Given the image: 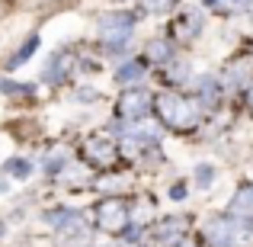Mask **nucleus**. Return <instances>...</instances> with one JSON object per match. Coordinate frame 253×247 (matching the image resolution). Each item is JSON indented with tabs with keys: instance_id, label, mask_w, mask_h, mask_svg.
<instances>
[{
	"instance_id": "obj_1",
	"label": "nucleus",
	"mask_w": 253,
	"mask_h": 247,
	"mask_svg": "<svg viewBox=\"0 0 253 247\" xmlns=\"http://www.w3.org/2000/svg\"><path fill=\"white\" fill-rule=\"evenodd\" d=\"M157 112H161V119L170 125V129H196L199 119H202V109H199V103H192V99L179 97V93H161V97L154 99Z\"/></svg>"
},
{
	"instance_id": "obj_2",
	"label": "nucleus",
	"mask_w": 253,
	"mask_h": 247,
	"mask_svg": "<svg viewBox=\"0 0 253 247\" xmlns=\"http://www.w3.org/2000/svg\"><path fill=\"white\" fill-rule=\"evenodd\" d=\"M205 238L211 247H237L244 241V225L234 215H218L205 225Z\"/></svg>"
},
{
	"instance_id": "obj_3",
	"label": "nucleus",
	"mask_w": 253,
	"mask_h": 247,
	"mask_svg": "<svg viewBox=\"0 0 253 247\" xmlns=\"http://www.w3.org/2000/svg\"><path fill=\"white\" fill-rule=\"evenodd\" d=\"M131 29H135V19L128 13H106V16H99V39L109 49H122L131 39Z\"/></svg>"
},
{
	"instance_id": "obj_4",
	"label": "nucleus",
	"mask_w": 253,
	"mask_h": 247,
	"mask_svg": "<svg viewBox=\"0 0 253 247\" xmlns=\"http://www.w3.org/2000/svg\"><path fill=\"white\" fill-rule=\"evenodd\" d=\"M96 222L103 231H122L125 225L131 222V212L128 205L122 202V199H106V202H99L96 209Z\"/></svg>"
},
{
	"instance_id": "obj_5",
	"label": "nucleus",
	"mask_w": 253,
	"mask_h": 247,
	"mask_svg": "<svg viewBox=\"0 0 253 247\" xmlns=\"http://www.w3.org/2000/svg\"><path fill=\"white\" fill-rule=\"evenodd\" d=\"M84 161L99 164V167H109L112 161H116V145H112L106 135H90L84 142Z\"/></svg>"
},
{
	"instance_id": "obj_6",
	"label": "nucleus",
	"mask_w": 253,
	"mask_h": 247,
	"mask_svg": "<svg viewBox=\"0 0 253 247\" xmlns=\"http://www.w3.org/2000/svg\"><path fill=\"white\" fill-rule=\"evenodd\" d=\"M151 106H154V99H151L148 90H128L122 99H119V112L128 116L131 122H135V119H144Z\"/></svg>"
},
{
	"instance_id": "obj_7",
	"label": "nucleus",
	"mask_w": 253,
	"mask_h": 247,
	"mask_svg": "<svg viewBox=\"0 0 253 247\" xmlns=\"http://www.w3.org/2000/svg\"><path fill=\"white\" fill-rule=\"evenodd\" d=\"M157 138H161L157 125L144 122V119H135V122L125 129V142H128L131 148H141V145H157Z\"/></svg>"
},
{
	"instance_id": "obj_8",
	"label": "nucleus",
	"mask_w": 253,
	"mask_h": 247,
	"mask_svg": "<svg viewBox=\"0 0 253 247\" xmlns=\"http://www.w3.org/2000/svg\"><path fill=\"white\" fill-rule=\"evenodd\" d=\"M228 215L241 218V222H253V186H241L237 190V196L228 205Z\"/></svg>"
},
{
	"instance_id": "obj_9",
	"label": "nucleus",
	"mask_w": 253,
	"mask_h": 247,
	"mask_svg": "<svg viewBox=\"0 0 253 247\" xmlns=\"http://www.w3.org/2000/svg\"><path fill=\"white\" fill-rule=\"evenodd\" d=\"M183 228H186V222L179 215H170V218H164V222H157L154 225V241H161V244H173L176 238H183Z\"/></svg>"
},
{
	"instance_id": "obj_10",
	"label": "nucleus",
	"mask_w": 253,
	"mask_h": 247,
	"mask_svg": "<svg viewBox=\"0 0 253 247\" xmlns=\"http://www.w3.org/2000/svg\"><path fill=\"white\" fill-rule=\"evenodd\" d=\"M173 32L183 36V39H196L199 32H202V13H199V10H186L183 16L173 23Z\"/></svg>"
},
{
	"instance_id": "obj_11",
	"label": "nucleus",
	"mask_w": 253,
	"mask_h": 247,
	"mask_svg": "<svg viewBox=\"0 0 253 247\" xmlns=\"http://www.w3.org/2000/svg\"><path fill=\"white\" fill-rule=\"evenodd\" d=\"M68 68H71V58H68V55H55V58L48 61V68H45V77L58 84V81H64Z\"/></svg>"
},
{
	"instance_id": "obj_12",
	"label": "nucleus",
	"mask_w": 253,
	"mask_h": 247,
	"mask_svg": "<svg viewBox=\"0 0 253 247\" xmlns=\"http://www.w3.org/2000/svg\"><path fill=\"white\" fill-rule=\"evenodd\" d=\"M141 74H144V64L128 61L119 68V84H135V81H141Z\"/></svg>"
},
{
	"instance_id": "obj_13",
	"label": "nucleus",
	"mask_w": 253,
	"mask_h": 247,
	"mask_svg": "<svg viewBox=\"0 0 253 247\" xmlns=\"http://www.w3.org/2000/svg\"><path fill=\"white\" fill-rule=\"evenodd\" d=\"M148 55L154 58V61H170V58H173V45L164 42V39H157V42L148 45Z\"/></svg>"
},
{
	"instance_id": "obj_14",
	"label": "nucleus",
	"mask_w": 253,
	"mask_h": 247,
	"mask_svg": "<svg viewBox=\"0 0 253 247\" xmlns=\"http://www.w3.org/2000/svg\"><path fill=\"white\" fill-rule=\"evenodd\" d=\"M218 93H221V90H218V84L211 81V77H209V81H199V97H202L205 106H215L218 103Z\"/></svg>"
},
{
	"instance_id": "obj_15",
	"label": "nucleus",
	"mask_w": 253,
	"mask_h": 247,
	"mask_svg": "<svg viewBox=\"0 0 253 247\" xmlns=\"http://www.w3.org/2000/svg\"><path fill=\"white\" fill-rule=\"evenodd\" d=\"M6 173H13V177H29V173H32V164L23 161V157H13V161L6 164Z\"/></svg>"
},
{
	"instance_id": "obj_16",
	"label": "nucleus",
	"mask_w": 253,
	"mask_h": 247,
	"mask_svg": "<svg viewBox=\"0 0 253 247\" xmlns=\"http://www.w3.org/2000/svg\"><path fill=\"white\" fill-rule=\"evenodd\" d=\"M36 45H39V36H32V39H29V42H26V45H23V49H19V51H16V58H13V61H10V68H16V64H23V61H26V58H29V55H32V51H36Z\"/></svg>"
},
{
	"instance_id": "obj_17",
	"label": "nucleus",
	"mask_w": 253,
	"mask_h": 247,
	"mask_svg": "<svg viewBox=\"0 0 253 247\" xmlns=\"http://www.w3.org/2000/svg\"><path fill=\"white\" fill-rule=\"evenodd\" d=\"M64 157H68V151H55V154H48V161H45V170H51V173H55V170H61V167H68V161H64Z\"/></svg>"
},
{
	"instance_id": "obj_18",
	"label": "nucleus",
	"mask_w": 253,
	"mask_h": 247,
	"mask_svg": "<svg viewBox=\"0 0 253 247\" xmlns=\"http://www.w3.org/2000/svg\"><path fill=\"white\" fill-rule=\"evenodd\" d=\"M138 3L144 6V10H154V13H164V10H170L176 0H138Z\"/></svg>"
},
{
	"instance_id": "obj_19",
	"label": "nucleus",
	"mask_w": 253,
	"mask_h": 247,
	"mask_svg": "<svg viewBox=\"0 0 253 247\" xmlns=\"http://www.w3.org/2000/svg\"><path fill=\"white\" fill-rule=\"evenodd\" d=\"M196 180L199 183H211V180H215V170H211V167H196Z\"/></svg>"
},
{
	"instance_id": "obj_20",
	"label": "nucleus",
	"mask_w": 253,
	"mask_h": 247,
	"mask_svg": "<svg viewBox=\"0 0 253 247\" xmlns=\"http://www.w3.org/2000/svg\"><path fill=\"white\" fill-rule=\"evenodd\" d=\"M186 196V190H183V183H176V190H173V199H183Z\"/></svg>"
},
{
	"instance_id": "obj_21",
	"label": "nucleus",
	"mask_w": 253,
	"mask_h": 247,
	"mask_svg": "<svg viewBox=\"0 0 253 247\" xmlns=\"http://www.w3.org/2000/svg\"><path fill=\"white\" fill-rule=\"evenodd\" d=\"M250 106H253V84H250Z\"/></svg>"
}]
</instances>
